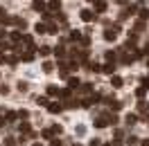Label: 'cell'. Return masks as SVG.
Segmentation results:
<instances>
[{"mask_svg":"<svg viewBox=\"0 0 149 146\" xmlns=\"http://www.w3.org/2000/svg\"><path fill=\"white\" fill-rule=\"evenodd\" d=\"M115 59H118V52H115V50L106 52V61H113V63H115Z\"/></svg>","mask_w":149,"mask_h":146,"instance_id":"cell-23","label":"cell"},{"mask_svg":"<svg viewBox=\"0 0 149 146\" xmlns=\"http://www.w3.org/2000/svg\"><path fill=\"white\" fill-rule=\"evenodd\" d=\"M147 90H149V88H145V85H140L138 90H136V97H140V99H142V97L147 94Z\"/></svg>","mask_w":149,"mask_h":146,"instance_id":"cell-24","label":"cell"},{"mask_svg":"<svg viewBox=\"0 0 149 146\" xmlns=\"http://www.w3.org/2000/svg\"><path fill=\"white\" fill-rule=\"evenodd\" d=\"M138 110L142 112V115H147V112H149V106H147V101H138Z\"/></svg>","mask_w":149,"mask_h":146,"instance_id":"cell-17","label":"cell"},{"mask_svg":"<svg viewBox=\"0 0 149 146\" xmlns=\"http://www.w3.org/2000/svg\"><path fill=\"white\" fill-rule=\"evenodd\" d=\"M50 146H61V142L59 139H50Z\"/></svg>","mask_w":149,"mask_h":146,"instance_id":"cell-39","label":"cell"},{"mask_svg":"<svg viewBox=\"0 0 149 146\" xmlns=\"http://www.w3.org/2000/svg\"><path fill=\"white\" fill-rule=\"evenodd\" d=\"M56 32H59V27H56V25H52V23H50V25H47V34H56Z\"/></svg>","mask_w":149,"mask_h":146,"instance_id":"cell-28","label":"cell"},{"mask_svg":"<svg viewBox=\"0 0 149 146\" xmlns=\"http://www.w3.org/2000/svg\"><path fill=\"white\" fill-rule=\"evenodd\" d=\"M34 146H43V144H34Z\"/></svg>","mask_w":149,"mask_h":146,"instance_id":"cell-46","label":"cell"},{"mask_svg":"<svg viewBox=\"0 0 149 146\" xmlns=\"http://www.w3.org/2000/svg\"><path fill=\"white\" fill-rule=\"evenodd\" d=\"M102 72L111 76V74L115 72V63H113V61H109V63H106V65H102Z\"/></svg>","mask_w":149,"mask_h":146,"instance_id":"cell-6","label":"cell"},{"mask_svg":"<svg viewBox=\"0 0 149 146\" xmlns=\"http://www.w3.org/2000/svg\"><path fill=\"white\" fill-rule=\"evenodd\" d=\"M7 36V32H5V29H0V38H5Z\"/></svg>","mask_w":149,"mask_h":146,"instance_id":"cell-43","label":"cell"},{"mask_svg":"<svg viewBox=\"0 0 149 146\" xmlns=\"http://www.w3.org/2000/svg\"><path fill=\"white\" fill-rule=\"evenodd\" d=\"M61 9V2H59V0H50V2H47V11H59Z\"/></svg>","mask_w":149,"mask_h":146,"instance_id":"cell-8","label":"cell"},{"mask_svg":"<svg viewBox=\"0 0 149 146\" xmlns=\"http://www.w3.org/2000/svg\"><path fill=\"white\" fill-rule=\"evenodd\" d=\"M20 133H25V135H29V133H32V128H29V124H27V121H23V124H20Z\"/></svg>","mask_w":149,"mask_h":146,"instance_id":"cell-20","label":"cell"},{"mask_svg":"<svg viewBox=\"0 0 149 146\" xmlns=\"http://www.w3.org/2000/svg\"><path fill=\"white\" fill-rule=\"evenodd\" d=\"M18 90H20V92H27V83L20 81V83H18Z\"/></svg>","mask_w":149,"mask_h":146,"instance_id":"cell-36","label":"cell"},{"mask_svg":"<svg viewBox=\"0 0 149 146\" xmlns=\"http://www.w3.org/2000/svg\"><path fill=\"white\" fill-rule=\"evenodd\" d=\"M32 59H34V52H32V50H27V52H23V54H20V61H25V63H29Z\"/></svg>","mask_w":149,"mask_h":146,"instance_id":"cell-13","label":"cell"},{"mask_svg":"<svg viewBox=\"0 0 149 146\" xmlns=\"http://www.w3.org/2000/svg\"><path fill=\"white\" fill-rule=\"evenodd\" d=\"M106 7H109V5H106L104 0H97V2H95V11H97V14H102V11H106Z\"/></svg>","mask_w":149,"mask_h":146,"instance_id":"cell-11","label":"cell"},{"mask_svg":"<svg viewBox=\"0 0 149 146\" xmlns=\"http://www.w3.org/2000/svg\"><path fill=\"white\" fill-rule=\"evenodd\" d=\"M111 126V119H109V115H100V117L95 119V128H106Z\"/></svg>","mask_w":149,"mask_h":146,"instance_id":"cell-1","label":"cell"},{"mask_svg":"<svg viewBox=\"0 0 149 146\" xmlns=\"http://www.w3.org/2000/svg\"><path fill=\"white\" fill-rule=\"evenodd\" d=\"M79 88H81V92H91L93 90V83H81Z\"/></svg>","mask_w":149,"mask_h":146,"instance_id":"cell-26","label":"cell"},{"mask_svg":"<svg viewBox=\"0 0 149 146\" xmlns=\"http://www.w3.org/2000/svg\"><path fill=\"white\" fill-rule=\"evenodd\" d=\"M38 106H47V97H38Z\"/></svg>","mask_w":149,"mask_h":146,"instance_id":"cell-38","label":"cell"},{"mask_svg":"<svg viewBox=\"0 0 149 146\" xmlns=\"http://www.w3.org/2000/svg\"><path fill=\"white\" fill-rule=\"evenodd\" d=\"M122 83H124V81H122V76L111 74V85H113V88H122Z\"/></svg>","mask_w":149,"mask_h":146,"instance_id":"cell-10","label":"cell"},{"mask_svg":"<svg viewBox=\"0 0 149 146\" xmlns=\"http://www.w3.org/2000/svg\"><path fill=\"white\" fill-rule=\"evenodd\" d=\"M47 97H59V88L56 85H47Z\"/></svg>","mask_w":149,"mask_h":146,"instance_id":"cell-16","label":"cell"},{"mask_svg":"<svg viewBox=\"0 0 149 146\" xmlns=\"http://www.w3.org/2000/svg\"><path fill=\"white\" fill-rule=\"evenodd\" d=\"M54 54H56V59H63L65 56V47H61V45L54 47Z\"/></svg>","mask_w":149,"mask_h":146,"instance_id":"cell-21","label":"cell"},{"mask_svg":"<svg viewBox=\"0 0 149 146\" xmlns=\"http://www.w3.org/2000/svg\"><path fill=\"white\" fill-rule=\"evenodd\" d=\"M138 16H140V20H147V18H149V9H142Z\"/></svg>","mask_w":149,"mask_h":146,"instance_id":"cell-29","label":"cell"},{"mask_svg":"<svg viewBox=\"0 0 149 146\" xmlns=\"http://www.w3.org/2000/svg\"><path fill=\"white\" fill-rule=\"evenodd\" d=\"M133 11H136V7H124V9L120 11V20L129 18V16H133Z\"/></svg>","mask_w":149,"mask_h":146,"instance_id":"cell-5","label":"cell"},{"mask_svg":"<svg viewBox=\"0 0 149 146\" xmlns=\"http://www.w3.org/2000/svg\"><path fill=\"white\" fill-rule=\"evenodd\" d=\"M79 85H81V81H79L77 76H68V88H70V90H72V92L77 90Z\"/></svg>","mask_w":149,"mask_h":146,"instance_id":"cell-2","label":"cell"},{"mask_svg":"<svg viewBox=\"0 0 149 146\" xmlns=\"http://www.w3.org/2000/svg\"><path fill=\"white\" fill-rule=\"evenodd\" d=\"M50 52H52V47H47V45L38 47V54H41V56H50Z\"/></svg>","mask_w":149,"mask_h":146,"instance_id":"cell-19","label":"cell"},{"mask_svg":"<svg viewBox=\"0 0 149 146\" xmlns=\"http://www.w3.org/2000/svg\"><path fill=\"white\" fill-rule=\"evenodd\" d=\"M142 29H145V20H138L136 23V32H142Z\"/></svg>","mask_w":149,"mask_h":146,"instance_id":"cell-31","label":"cell"},{"mask_svg":"<svg viewBox=\"0 0 149 146\" xmlns=\"http://www.w3.org/2000/svg\"><path fill=\"white\" fill-rule=\"evenodd\" d=\"M140 83H142L145 88H149V79H147V76H145V79H142V81H140Z\"/></svg>","mask_w":149,"mask_h":146,"instance_id":"cell-40","label":"cell"},{"mask_svg":"<svg viewBox=\"0 0 149 146\" xmlns=\"http://www.w3.org/2000/svg\"><path fill=\"white\" fill-rule=\"evenodd\" d=\"M91 2H97V0H91Z\"/></svg>","mask_w":149,"mask_h":146,"instance_id":"cell-48","label":"cell"},{"mask_svg":"<svg viewBox=\"0 0 149 146\" xmlns=\"http://www.w3.org/2000/svg\"><path fill=\"white\" fill-rule=\"evenodd\" d=\"M70 41H72V43H77V41H81V32H79V29H74V32H70Z\"/></svg>","mask_w":149,"mask_h":146,"instance_id":"cell-15","label":"cell"},{"mask_svg":"<svg viewBox=\"0 0 149 146\" xmlns=\"http://www.w3.org/2000/svg\"><path fill=\"white\" fill-rule=\"evenodd\" d=\"M97 101H100V94H93V97H88L86 101H81V106H84V108H91V106H95Z\"/></svg>","mask_w":149,"mask_h":146,"instance_id":"cell-3","label":"cell"},{"mask_svg":"<svg viewBox=\"0 0 149 146\" xmlns=\"http://www.w3.org/2000/svg\"><path fill=\"white\" fill-rule=\"evenodd\" d=\"M124 124H127V126H133V124H138V117L131 112V115H127V117H124Z\"/></svg>","mask_w":149,"mask_h":146,"instance_id":"cell-12","label":"cell"},{"mask_svg":"<svg viewBox=\"0 0 149 146\" xmlns=\"http://www.w3.org/2000/svg\"><path fill=\"white\" fill-rule=\"evenodd\" d=\"M34 9H36V11H45L47 7H45V2H43V0H34Z\"/></svg>","mask_w":149,"mask_h":146,"instance_id":"cell-14","label":"cell"},{"mask_svg":"<svg viewBox=\"0 0 149 146\" xmlns=\"http://www.w3.org/2000/svg\"><path fill=\"white\" fill-rule=\"evenodd\" d=\"M0 63H7V56L5 54H0Z\"/></svg>","mask_w":149,"mask_h":146,"instance_id":"cell-42","label":"cell"},{"mask_svg":"<svg viewBox=\"0 0 149 146\" xmlns=\"http://www.w3.org/2000/svg\"><path fill=\"white\" fill-rule=\"evenodd\" d=\"M81 20H84V23H91V20H95V11L84 9V11H81Z\"/></svg>","mask_w":149,"mask_h":146,"instance_id":"cell-4","label":"cell"},{"mask_svg":"<svg viewBox=\"0 0 149 146\" xmlns=\"http://www.w3.org/2000/svg\"><path fill=\"white\" fill-rule=\"evenodd\" d=\"M140 56H149V45H145L142 50H140Z\"/></svg>","mask_w":149,"mask_h":146,"instance_id":"cell-37","label":"cell"},{"mask_svg":"<svg viewBox=\"0 0 149 146\" xmlns=\"http://www.w3.org/2000/svg\"><path fill=\"white\" fill-rule=\"evenodd\" d=\"M147 121H149V112H147Z\"/></svg>","mask_w":149,"mask_h":146,"instance_id":"cell-47","label":"cell"},{"mask_svg":"<svg viewBox=\"0 0 149 146\" xmlns=\"http://www.w3.org/2000/svg\"><path fill=\"white\" fill-rule=\"evenodd\" d=\"M70 94H72V90H70V88H65V90H59V97H61V99H70Z\"/></svg>","mask_w":149,"mask_h":146,"instance_id":"cell-18","label":"cell"},{"mask_svg":"<svg viewBox=\"0 0 149 146\" xmlns=\"http://www.w3.org/2000/svg\"><path fill=\"white\" fill-rule=\"evenodd\" d=\"M16 115H18V119H27V110H18Z\"/></svg>","mask_w":149,"mask_h":146,"instance_id":"cell-35","label":"cell"},{"mask_svg":"<svg viewBox=\"0 0 149 146\" xmlns=\"http://www.w3.org/2000/svg\"><path fill=\"white\" fill-rule=\"evenodd\" d=\"M5 124H7V119H5L2 115H0V126H5Z\"/></svg>","mask_w":149,"mask_h":146,"instance_id":"cell-41","label":"cell"},{"mask_svg":"<svg viewBox=\"0 0 149 146\" xmlns=\"http://www.w3.org/2000/svg\"><path fill=\"white\" fill-rule=\"evenodd\" d=\"M106 106H109L111 110H120L122 108V103H120V101H115V99H106Z\"/></svg>","mask_w":149,"mask_h":146,"instance_id":"cell-9","label":"cell"},{"mask_svg":"<svg viewBox=\"0 0 149 146\" xmlns=\"http://www.w3.org/2000/svg\"><path fill=\"white\" fill-rule=\"evenodd\" d=\"M102 146H115V144H111V142H106V144H102Z\"/></svg>","mask_w":149,"mask_h":146,"instance_id":"cell-45","label":"cell"},{"mask_svg":"<svg viewBox=\"0 0 149 146\" xmlns=\"http://www.w3.org/2000/svg\"><path fill=\"white\" fill-rule=\"evenodd\" d=\"M34 29H36L38 34H47V27L43 25V23H36V25H34Z\"/></svg>","mask_w":149,"mask_h":146,"instance_id":"cell-22","label":"cell"},{"mask_svg":"<svg viewBox=\"0 0 149 146\" xmlns=\"http://www.w3.org/2000/svg\"><path fill=\"white\" fill-rule=\"evenodd\" d=\"M20 36H23L20 32H11V41H14V43H18V41H20Z\"/></svg>","mask_w":149,"mask_h":146,"instance_id":"cell-27","label":"cell"},{"mask_svg":"<svg viewBox=\"0 0 149 146\" xmlns=\"http://www.w3.org/2000/svg\"><path fill=\"white\" fill-rule=\"evenodd\" d=\"M52 70H54V65L50 63V61H45V63H43V72H47V74H50Z\"/></svg>","mask_w":149,"mask_h":146,"instance_id":"cell-25","label":"cell"},{"mask_svg":"<svg viewBox=\"0 0 149 146\" xmlns=\"http://www.w3.org/2000/svg\"><path fill=\"white\" fill-rule=\"evenodd\" d=\"M127 144H129V146H136V144H138V137H129V139H127Z\"/></svg>","mask_w":149,"mask_h":146,"instance_id":"cell-34","label":"cell"},{"mask_svg":"<svg viewBox=\"0 0 149 146\" xmlns=\"http://www.w3.org/2000/svg\"><path fill=\"white\" fill-rule=\"evenodd\" d=\"M47 110H50V112H52V115H56V112H61V110H63V106H61V103H47Z\"/></svg>","mask_w":149,"mask_h":146,"instance_id":"cell-7","label":"cell"},{"mask_svg":"<svg viewBox=\"0 0 149 146\" xmlns=\"http://www.w3.org/2000/svg\"><path fill=\"white\" fill-rule=\"evenodd\" d=\"M140 146H149V139H145V142H142V144H140Z\"/></svg>","mask_w":149,"mask_h":146,"instance_id":"cell-44","label":"cell"},{"mask_svg":"<svg viewBox=\"0 0 149 146\" xmlns=\"http://www.w3.org/2000/svg\"><path fill=\"white\" fill-rule=\"evenodd\" d=\"M61 130H63V128L59 126V124H54V126H52V133H54V135H61Z\"/></svg>","mask_w":149,"mask_h":146,"instance_id":"cell-32","label":"cell"},{"mask_svg":"<svg viewBox=\"0 0 149 146\" xmlns=\"http://www.w3.org/2000/svg\"><path fill=\"white\" fill-rule=\"evenodd\" d=\"M41 135H43V139H52V135H54V133H52V130H43Z\"/></svg>","mask_w":149,"mask_h":146,"instance_id":"cell-30","label":"cell"},{"mask_svg":"<svg viewBox=\"0 0 149 146\" xmlns=\"http://www.w3.org/2000/svg\"><path fill=\"white\" fill-rule=\"evenodd\" d=\"M5 146H16V139H14V137H7V139H5Z\"/></svg>","mask_w":149,"mask_h":146,"instance_id":"cell-33","label":"cell"},{"mask_svg":"<svg viewBox=\"0 0 149 146\" xmlns=\"http://www.w3.org/2000/svg\"><path fill=\"white\" fill-rule=\"evenodd\" d=\"M147 65H149V61H147Z\"/></svg>","mask_w":149,"mask_h":146,"instance_id":"cell-49","label":"cell"}]
</instances>
